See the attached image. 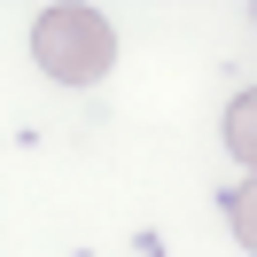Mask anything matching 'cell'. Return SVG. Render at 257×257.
Wrapping results in <instances>:
<instances>
[{"label": "cell", "mask_w": 257, "mask_h": 257, "mask_svg": "<svg viewBox=\"0 0 257 257\" xmlns=\"http://www.w3.org/2000/svg\"><path fill=\"white\" fill-rule=\"evenodd\" d=\"M32 55H39L47 78L94 86V78H109V63H117V32H109L101 8H39L32 16Z\"/></svg>", "instance_id": "6da1fadb"}]
</instances>
